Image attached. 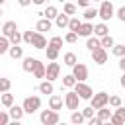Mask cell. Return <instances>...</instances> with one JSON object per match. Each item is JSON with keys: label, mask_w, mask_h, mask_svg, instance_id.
Listing matches in <instances>:
<instances>
[{"label": "cell", "mask_w": 125, "mask_h": 125, "mask_svg": "<svg viewBox=\"0 0 125 125\" xmlns=\"http://www.w3.org/2000/svg\"><path fill=\"white\" fill-rule=\"evenodd\" d=\"M10 41H12V45H18L20 41H23V35H20L18 31H14V33L10 35Z\"/></svg>", "instance_id": "b9f144b4"}, {"label": "cell", "mask_w": 125, "mask_h": 125, "mask_svg": "<svg viewBox=\"0 0 125 125\" xmlns=\"http://www.w3.org/2000/svg\"><path fill=\"white\" fill-rule=\"evenodd\" d=\"M55 23H57V27H68V23H70V16L66 14V12H62V14H59L57 18H55Z\"/></svg>", "instance_id": "7c38bea8"}, {"label": "cell", "mask_w": 125, "mask_h": 125, "mask_svg": "<svg viewBox=\"0 0 125 125\" xmlns=\"http://www.w3.org/2000/svg\"><path fill=\"white\" fill-rule=\"evenodd\" d=\"M0 102H2L4 107H12V105H14V94H10V92H2Z\"/></svg>", "instance_id": "ffe728a7"}, {"label": "cell", "mask_w": 125, "mask_h": 125, "mask_svg": "<svg viewBox=\"0 0 125 125\" xmlns=\"http://www.w3.org/2000/svg\"><path fill=\"white\" fill-rule=\"evenodd\" d=\"M111 115H113V113H111V111L107 109V105H105V107H100V109H98V117H100V119H102L104 123H105V121H109V119H111Z\"/></svg>", "instance_id": "4316f807"}, {"label": "cell", "mask_w": 125, "mask_h": 125, "mask_svg": "<svg viewBox=\"0 0 125 125\" xmlns=\"http://www.w3.org/2000/svg\"><path fill=\"white\" fill-rule=\"evenodd\" d=\"M111 53H113L115 57H119V59L125 57V45H113V47H111Z\"/></svg>", "instance_id": "836d02e7"}, {"label": "cell", "mask_w": 125, "mask_h": 125, "mask_svg": "<svg viewBox=\"0 0 125 125\" xmlns=\"http://www.w3.org/2000/svg\"><path fill=\"white\" fill-rule=\"evenodd\" d=\"M49 29H51V20H49V18H41V20L37 21V31L43 33V31H49Z\"/></svg>", "instance_id": "44dd1931"}, {"label": "cell", "mask_w": 125, "mask_h": 125, "mask_svg": "<svg viewBox=\"0 0 125 125\" xmlns=\"http://www.w3.org/2000/svg\"><path fill=\"white\" fill-rule=\"evenodd\" d=\"M82 113H84V117H86V119H92V117H94V107H92V105H90V107H84V109H82Z\"/></svg>", "instance_id": "7bdbcfd3"}, {"label": "cell", "mask_w": 125, "mask_h": 125, "mask_svg": "<svg viewBox=\"0 0 125 125\" xmlns=\"http://www.w3.org/2000/svg\"><path fill=\"white\" fill-rule=\"evenodd\" d=\"M39 107H41V98H39V96H27V98L23 100V109H25V113H35Z\"/></svg>", "instance_id": "277c9868"}, {"label": "cell", "mask_w": 125, "mask_h": 125, "mask_svg": "<svg viewBox=\"0 0 125 125\" xmlns=\"http://www.w3.org/2000/svg\"><path fill=\"white\" fill-rule=\"evenodd\" d=\"M113 14H115L113 4H111L109 0H102V2H100V18H102L104 21H107V20L113 18Z\"/></svg>", "instance_id": "5b68a950"}, {"label": "cell", "mask_w": 125, "mask_h": 125, "mask_svg": "<svg viewBox=\"0 0 125 125\" xmlns=\"http://www.w3.org/2000/svg\"><path fill=\"white\" fill-rule=\"evenodd\" d=\"M92 59H94L96 64H105V62H107V51H105V47L94 49V51H92Z\"/></svg>", "instance_id": "52a82bcc"}, {"label": "cell", "mask_w": 125, "mask_h": 125, "mask_svg": "<svg viewBox=\"0 0 125 125\" xmlns=\"http://www.w3.org/2000/svg\"><path fill=\"white\" fill-rule=\"evenodd\" d=\"M33 4L35 6H41V4H45V0H33Z\"/></svg>", "instance_id": "f907efd6"}, {"label": "cell", "mask_w": 125, "mask_h": 125, "mask_svg": "<svg viewBox=\"0 0 125 125\" xmlns=\"http://www.w3.org/2000/svg\"><path fill=\"white\" fill-rule=\"evenodd\" d=\"M74 90L78 92V96H80L82 100H92V96H94V92H92V88H90L88 84H84V82H76V86H74Z\"/></svg>", "instance_id": "8992f818"}, {"label": "cell", "mask_w": 125, "mask_h": 125, "mask_svg": "<svg viewBox=\"0 0 125 125\" xmlns=\"http://www.w3.org/2000/svg\"><path fill=\"white\" fill-rule=\"evenodd\" d=\"M72 74L76 76V80H78V82H84V80L88 78V68H86V64L76 62V64L72 66Z\"/></svg>", "instance_id": "ba28073f"}, {"label": "cell", "mask_w": 125, "mask_h": 125, "mask_svg": "<svg viewBox=\"0 0 125 125\" xmlns=\"http://www.w3.org/2000/svg\"><path fill=\"white\" fill-rule=\"evenodd\" d=\"M88 121H90V125H102V123H104L98 115H96V117H92V119H88Z\"/></svg>", "instance_id": "bcb514c9"}, {"label": "cell", "mask_w": 125, "mask_h": 125, "mask_svg": "<svg viewBox=\"0 0 125 125\" xmlns=\"http://www.w3.org/2000/svg\"><path fill=\"white\" fill-rule=\"evenodd\" d=\"M86 47L90 49V51H94V49H98V47H102V39H98V35L96 37H88V41H86Z\"/></svg>", "instance_id": "7402d4cb"}, {"label": "cell", "mask_w": 125, "mask_h": 125, "mask_svg": "<svg viewBox=\"0 0 125 125\" xmlns=\"http://www.w3.org/2000/svg\"><path fill=\"white\" fill-rule=\"evenodd\" d=\"M94 33V25L86 20V21H82V25H80V29H78V35L80 37H90Z\"/></svg>", "instance_id": "8fae6325"}, {"label": "cell", "mask_w": 125, "mask_h": 125, "mask_svg": "<svg viewBox=\"0 0 125 125\" xmlns=\"http://www.w3.org/2000/svg\"><path fill=\"white\" fill-rule=\"evenodd\" d=\"M90 102H92L90 105L98 111L100 107L109 105V94H107V92H98V94H94V96H92V100H90Z\"/></svg>", "instance_id": "7a4b0ae2"}, {"label": "cell", "mask_w": 125, "mask_h": 125, "mask_svg": "<svg viewBox=\"0 0 125 125\" xmlns=\"http://www.w3.org/2000/svg\"><path fill=\"white\" fill-rule=\"evenodd\" d=\"M109 105L111 107H119V105H123V100L119 96H109Z\"/></svg>", "instance_id": "ab89813d"}, {"label": "cell", "mask_w": 125, "mask_h": 125, "mask_svg": "<svg viewBox=\"0 0 125 125\" xmlns=\"http://www.w3.org/2000/svg\"><path fill=\"white\" fill-rule=\"evenodd\" d=\"M90 2H92V0H78V6H80V8H88Z\"/></svg>", "instance_id": "7dc6e473"}, {"label": "cell", "mask_w": 125, "mask_h": 125, "mask_svg": "<svg viewBox=\"0 0 125 125\" xmlns=\"http://www.w3.org/2000/svg\"><path fill=\"white\" fill-rule=\"evenodd\" d=\"M8 111H10V115H12L14 121H20V119L23 117V113H25L23 105H21V107H20V105H12V107H8Z\"/></svg>", "instance_id": "5bb4252c"}, {"label": "cell", "mask_w": 125, "mask_h": 125, "mask_svg": "<svg viewBox=\"0 0 125 125\" xmlns=\"http://www.w3.org/2000/svg\"><path fill=\"white\" fill-rule=\"evenodd\" d=\"M117 18H119L121 21H125V6H121V8L117 10Z\"/></svg>", "instance_id": "f6af8a7d"}, {"label": "cell", "mask_w": 125, "mask_h": 125, "mask_svg": "<svg viewBox=\"0 0 125 125\" xmlns=\"http://www.w3.org/2000/svg\"><path fill=\"white\" fill-rule=\"evenodd\" d=\"M10 119H12L10 111H8V113H6V111H0V125H8V123H10Z\"/></svg>", "instance_id": "60d3db41"}, {"label": "cell", "mask_w": 125, "mask_h": 125, "mask_svg": "<svg viewBox=\"0 0 125 125\" xmlns=\"http://www.w3.org/2000/svg\"><path fill=\"white\" fill-rule=\"evenodd\" d=\"M107 33H109V29H107L105 21H102V23H96V25H94V35L104 37V35H107Z\"/></svg>", "instance_id": "ac0fdd59"}, {"label": "cell", "mask_w": 125, "mask_h": 125, "mask_svg": "<svg viewBox=\"0 0 125 125\" xmlns=\"http://www.w3.org/2000/svg\"><path fill=\"white\" fill-rule=\"evenodd\" d=\"M62 41H64L62 37H59V35H55V37H51V41H49V45H51V47H57V49H61V47H62Z\"/></svg>", "instance_id": "74e56055"}, {"label": "cell", "mask_w": 125, "mask_h": 125, "mask_svg": "<svg viewBox=\"0 0 125 125\" xmlns=\"http://www.w3.org/2000/svg\"><path fill=\"white\" fill-rule=\"evenodd\" d=\"M53 80H43L41 84H39V92L41 94H53Z\"/></svg>", "instance_id": "d6986e66"}, {"label": "cell", "mask_w": 125, "mask_h": 125, "mask_svg": "<svg viewBox=\"0 0 125 125\" xmlns=\"http://www.w3.org/2000/svg\"><path fill=\"white\" fill-rule=\"evenodd\" d=\"M76 82H78V80H76L74 74H66V76H62V86H64V88H74Z\"/></svg>", "instance_id": "cb8c5ba5"}, {"label": "cell", "mask_w": 125, "mask_h": 125, "mask_svg": "<svg viewBox=\"0 0 125 125\" xmlns=\"http://www.w3.org/2000/svg\"><path fill=\"white\" fill-rule=\"evenodd\" d=\"M35 35H37V31H31V29H29V31H25V33H23V43L31 45V43H33V39H35Z\"/></svg>", "instance_id": "e575fe53"}, {"label": "cell", "mask_w": 125, "mask_h": 125, "mask_svg": "<svg viewBox=\"0 0 125 125\" xmlns=\"http://www.w3.org/2000/svg\"><path fill=\"white\" fill-rule=\"evenodd\" d=\"M14 31H18V25H16V21H4V25H2V35H12Z\"/></svg>", "instance_id": "2e32d148"}, {"label": "cell", "mask_w": 125, "mask_h": 125, "mask_svg": "<svg viewBox=\"0 0 125 125\" xmlns=\"http://www.w3.org/2000/svg\"><path fill=\"white\" fill-rule=\"evenodd\" d=\"M62 61H64V64H66V66H70V68H72V66L78 62V57H76L74 53H66V55L62 57Z\"/></svg>", "instance_id": "484cf974"}, {"label": "cell", "mask_w": 125, "mask_h": 125, "mask_svg": "<svg viewBox=\"0 0 125 125\" xmlns=\"http://www.w3.org/2000/svg\"><path fill=\"white\" fill-rule=\"evenodd\" d=\"M82 98L78 96V92L76 90H68L66 94H64V105H66V109H78V102H80Z\"/></svg>", "instance_id": "3957f363"}, {"label": "cell", "mask_w": 125, "mask_h": 125, "mask_svg": "<svg viewBox=\"0 0 125 125\" xmlns=\"http://www.w3.org/2000/svg\"><path fill=\"white\" fill-rule=\"evenodd\" d=\"M31 2H33V0H18V4H20L21 8H25V6H29Z\"/></svg>", "instance_id": "c3c4849f"}, {"label": "cell", "mask_w": 125, "mask_h": 125, "mask_svg": "<svg viewBox=\"0 0 125 125\" xmlns=\"http://www.w3.org/2000/svg\"><path fill=\"white\" fill-rule=\"evenodd\" d=\"M10 86H12L10 78H0V90L2 92H10Z\"/></svg>", "instance_id": "f35d334b"}, {"label": "cell", "mask_w": 125, "mask_h": 125, "mask_svg": "<svg viewBox=\"0 0 125 125\" xmlns=\"http://www.w3.org/2000/svg\"><path fill=\"white\" fill-rule=\"evenodd\" d=\"M39 119H41L43 125H57L61 117H59V111H57V109H51V107H49V109H43V111H41Z\"/></svg>", "instance_id": "6da1fadb"}, {"label": "cell", "mask_w": 125, "mask_h": 125, "mask_svg": "<svg viewBox=\"0 0 125 125\" xmlns=\"http://www.w3.org/2000/svg\"><path fill=\"white\" fill-rule=\"evenodd\" d=\"M94 2H102V0H94Z\"/></svg>", "instance_id": "f5cc1de1"}, {"label": "cell", "mask_w": 125, "mask_h": 125, "mask_svg": "<svg viewBox=\"0 0 125 125\" xmlns=\"http://www.w3.org/2000/svg\"><path fill=\"white\" fill-rule=\"evenodd\" d=\"M31 47H35V49H47V39H45V35H43L41 31H37V35H35Z\"/></svg>", "instance_id": "4fadbf2b"}, {"label": "cell", "mask_w": 125, "mask_h": 125, "mask_svg": "<svg viewBox=\"0 0 125 125\" xmlns=\"http://www.w3.org/2000/svg\"><path fill=\"white\" fill-rule=\"evenodd\" d=\"M84 119H86V117H84V113H82V111H76V109H74V111H72V115H70V121H72V123H76V125H80Z\"/></svg>", "instance_id": "1f68e13d"}, {"label": "cell", "mask_w": 125, "mask_h": 125, "mask_svg": "<svg viewBox=\"0 0 125 125\" xmlns=\"http://www.w3.org/2000/svg\"><path fill=\"white\" fill-rule=\"evenodd\" d=\"M123 105H125V100H123Z\"/></svg>", "instance_id": "db71d44e"}, {"label": "cell", "mask_w": 125, "mask_h": 125, "mask_svg": "<svg viewBox=\"0 0 125 125\" xmlns=\"http://www.w3.org/2000/svg\"><path fill=\"white\" fill-rule=\"evenodd\" d=\"M47 59L49 61H57V57H59V49L57 47H51V45H47Z\"/></svg>", "instance_id": "4dcf8cb0"}, {"label": "cell", "mask_w": 125, "mask_h": 125, "mask_svg": "<svg viewBox=\"0 0 125 125\" xmlns=\"http://www.w3.org/2000/svg\"><path fill=\"white\" fill-rule=\"evenodd\" d=\"M35 64H37V59H33V57H25V59H23V64H21V68H23L25 72H33Z\"/></svg>", "instance_id": "e0dca14e"}, {"label": "cell", "mask_w": 125, "mask_h": 125, "mask_svg": "<svg viewBox=\"0 0 125 125\" xmlns=\"http://www.w3.org/2000/svg\"><path fill=\"white\" fill-rule=\"evenodd\" d=\"M33 76H35V78H45V76H47V66H45L41 61H37V64H35V68H33Z\"/></svg>", "instance_id": "9a60e30c"}, {"label": "cell", "mask_w": 125, "mask_h": 125, "mask_svg": "<svg viewBox=\"0 0 125 125\" xmlns=\"http://www.w3.org/2000/svg\"><path fill=\"white\" fill-rule=\"evenodd\" d=\"M100 39H102V47H105V49L115 45V43H113V37H111L109 33H107V35H104V37H100Z\"/></svg>", "instance_id": "d590c367"}, {"label": "cell", "mask_w": 125, "mask_h": 125, "mask_svg": "<svg viewBox=\"0 0 125 125\" xmlns=\"http://www.w3.org/2000/svg\"><path fill=\"white\" fill-rule=\"evenodd\" d=\"M109 123H113V125H123L125 121H123V119H121L117 113H113V115H111V119H109Z\"/></svg>", "instance_id": "ee69618b"}, {"label": "cell", "mask_w": 125, "mask_h": 125, "mask_svg": "<svg viewBox=\"0 0 125 125\" xmlns=\"http://www.w3.org/2000/svg\"><path fill=\"white\" fill-rule=\"evenodd\" d=\"M10 43H12V41H10L8 35H2V37H0V55H4V53L10 51Z\"/></svg>", "instance_id": "603a6c76"}, {"label": "cell", "mask_w": 125, "mask_h": 125, "mask_svg": "<svg viewBox=\"0 0 125 125\" xmlns=\"http://www.w3.org/2000/svg\"><path fill=\"white\" fill-rule=\"evenodd\" d=\"M62 12H66L68 16H74V14H76V4H72V2H64Z\"/></svg>", "instance_id": "d6a6232c"}, {"label": "cell", "mask_w": 125, "mask_h": 125, "mask_svg": "<svg viewBox=\"0 0 125 125\" xmlns=\"http://www.w3.org/2000/svg\"><path fill=\"white\" fill-rule=\"evenodd\" d=\"M76 39H78V33L68 29V33L64 35V43H76Z\"/></svg>", "instance_id": "8d00e7d4"}, {"label": "cell", "mask_w": 125, "mask_h": 125, "mask_svg": "<svg viewBox=\"0 0 125 125\" xmlns=\"http://www.w3.org/2000/svg\"><path fill=\"white\" fill-rule=\"evenodd\" d=\"M119 84H121V86L125 88V72H123V76H121V80H119Z\"/></svg>", "instance_id": "816d5d0a"}, {"label": "cell", "mask_w": 125, "mask_h": 125, "mask_svg": "<svg viewBox=\"0 0 125 125\" xmlns=\"http://www.w3.org/2000/svg\"><path fill=\"white\" fill-rule=\"evenodd\" d=\"M43 16H45V18H49V20H55V18L59 16V10H57L55 6H47V10L43 12Z\"/></svg>", "instance_id": "83f0119b"}, {"label": "cell", "mask_w": 125, "mask_h": 125, "mask_svg": "<svg viewBox=\"0 0 125 125\" xmlns=\"http://www.w3.org/2000/svg\"><path fill=\"white\" fill-rule=\"evenodd\" d=\"M62 104H64V100L61 98V96H57V94H51L49 96V107L51 109H62Z\"/></svg>", "instance_id": "30bf717a"}, {"label": "cell", "mask_w": 125, "mask_h": 125, "mask_svg": "<svg viewBox=\"0 0 125 125\" xmlns=\"http://www.w3.org/2000/svg\"><path fill=\"white\" fill-rule=\"evenodd\" d=\"M80 25H82V21H80L78 18H74V16H70V23H68V29H70V31H76V33H78V29H80Z\"/></svg>", "instance_id": "f546056e"}, {"label": "cell", "mask_w": 125, "mask_h": 125, "mask_svg": "<svg viewBox=\"0 0 125 125\" xmlns=\"http://www.w3.org/2000/svg\"><path fill=\"white\" fill-rule=\"evenodd\" d=\"M8 55H10L12 59H21V57H23V49L18 47V45H12L10 51H8Z\"/></svg>", "instance_id": "d4e9b609"}, {"label": "cell", "mask_w": 125, "mask_h": 125, "mask_svg": "<svg viewBox=\"0 0 125 125\" xmlns=\"http://www.w3.org/2000/svg\"><path fill=\"white\" fill-rule=\"evenodd\" d=\"M59 74H61V66H59V62H55V61L49 62V64H47V76H45V78H47V80H57Z\"/></svg>", "instance_id": "9c48e42d"}, {"label": "cell", "mask_w": 125, "mask_h": 125, "mask_svg": "<svg viewBox=\"0 0 125 125\" xmlns=\"http://www.w3.org/2000/svg\"><path fill=\"white\" fill-rule=\"evenodd\" d=\"M96 16H100V10H96V8H86L84 10V20H94Z\"/></svg>", "instance_id": "f1b7e54d"}, {"label": "cell", "mask_w": 125, "mask_h": 125, "mask_svg": "<svg viewBox=\"0 0 125 125\" xmlns=\"http://www.w3.org/2000/svg\"><path fill=\"white\" fill-rule=\"evenodd\" d=\"M119 68L125 72V57H121V59H119Z\"/></svg>", "instance_id": "681fc988"}]
</instances>
